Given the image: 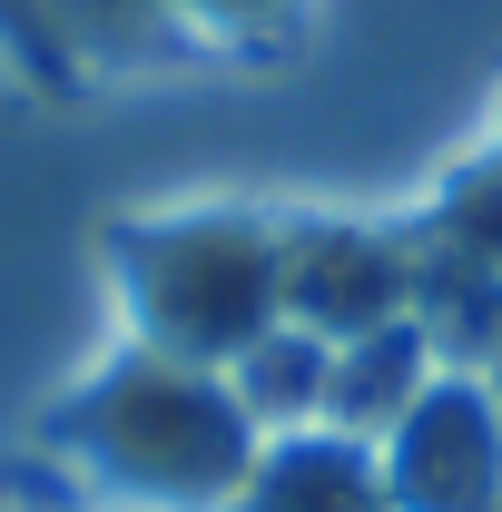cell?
I'll use <instances>...</instances> for the list:
<instances>
[{"label":"cell","mask_w":502,"mask_h":512,"mask_svg":"<svg viewBox=\"0 0 502 512\" xmlns=\"http://www.w3.org/2000/svg\"><path fill=\"white\" fill-rule=\"evenodd\" d=\"M40 434L128 512H227L266 453L227 365H188L158 345H119L99 375H79L40 414Z\"/></svg>","instance_id":"6da1fadb"},{"label":"cell","mask_w":502,"mask_h":512,"mask_svg":"<svg viewBox=\"0 0 502 512\" xmlns=\"http://www.w3.org/2000/svg\"><path fill=\"white\" fill-rule=\"evenodd\" d=\"M109 276L128 306V345L237 365L286 325V217L266 207H148L109 227Z\"/></svg>","instance_id":"7a4b0ae2"},{"label":"cell","mask_w":502,"mask_h":512,"mask_svg":"<svg viewBox=\"0 0 502 512\" xmlns=\"http://www.w3.org/2000/svg\"><path fill=\"white\" fill-rule=\"evenodd\" d=\"M394 512H502V384L483 365H443L375 444Z\"/></svg>","instance_id":"3957f363"},{"label":"cell","mask_w":502,"mask_h":512,"mask_svg":"<svg viewBox=\"0 0 502 512\" xmlns=\"http://www.w3.org/2000/svg\"><path fill=\"white\" fill-rule=\"evenodd\" d=\"M414 296H424V237L375 217H286V325L355 345L375 325H404Z\"/></svg>","instance_id":"277c9868"},{"label":"cell","mask_w":502,"mask_h":512,"mask_svg":"<svg viewBox=\"0 0 502 512\" xmlns=\"http://www.w3.org/2000/svg\"><path fill=\"white\" fill-rule=\"evenodd\" d=\"M227 512H394V503H384L375 444H355L335 424H306V434H266L247 493Z\"/></svg>","instance_id":"5b68a950"},{"label":"cell","mask_w":502,"mask_h":512,"mask_svg":"<svg viewBox=\"0 0 502 512\" xmlns=\"http://www.w3.org/2000/svg\"><path fill=\"white\" fill-rule=\"evenodd\" d=\"M434 375H443V355H434V335H424V316L375 325V335L335 345L325 424H335V434H355V444H384V434H394V414H404V404H414Z\"/></svg>","instance_id":"8992f818"},{"label":"cell","mask_w":502,"mask_h":512,"mask_svg":"<svg viewBox=\"0 0 502 512\" xmlns=\"http://www.w3.org/2000/svg\"><path fill=\"white\" fill-rule=\"evenodd\" d=\"M424 247L473 256V266H493V276H502V148L463 158V168L434 188V207H424Z\"/></svg>","instance_id":"52a82bcc"},{"label":"cell","mask_w":502,"mask_h":512,"mask_svg":"<svg viewBox=\"0 0 502 512\" xmlns=\"http://www.w3.org/2000/svg\"><path fill=\"white\" fill-rule=\"evenodd\" d=\"M168 10H178L188 40H227V50H237V40H276V30H296L306 0H168Z\"/></svg>","instance_id":"ba28073f"}]
</instances>
